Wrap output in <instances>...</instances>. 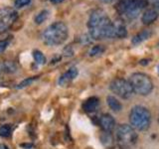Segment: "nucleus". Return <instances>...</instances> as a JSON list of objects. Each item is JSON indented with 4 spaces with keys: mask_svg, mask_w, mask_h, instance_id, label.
<instances>
[{
    "mask_svg": "<svg viewBox=\"0 0 159 149\" xmlns=\"http://www.w3.org/2000/svg\"><path fill=\"white\" fill-rule=\"evenodd\" d=\"M88 28L92 39H113V23L103 9H94L91 13Z\"/></svg>",
    "mask_w": 159,
    "mask_h": 149,
    "instance_id": "f257e3e1",
    "label": "nucleus"
},
{
    "mask_svg": "<svg viewBox=\"0 0 159 149\" xmlns=\"http://www.w3.org/2000/svg\"><path fill=\"white\" fill-rule=\"evenodd\" d=\"M68 36V26L62 21H57L45 29L42 34V40L47 46H59L66 42Z\"/></svg>",
    "mask_w": 159,
    "mask_h": 149,
    "instance_id": "f03ea898",
    "label": "nucleus"
},
{
    "mask_svg": "<svg viewBox=\"0 0 159 149\" xmlns=\"http://www.w3.org/2000/svg\"><path fill=\"white\" fill-rule=\"evenodd\" d=\"M148 0H119L116 9L119 15H124L127 19L133 20L138 17L142 10L148 7Z\"/></svg>",
    "mask_w": 159,
    "mask_h": 149,
    "instance_id": "7ed1b4c3",
    "label": "nucleus"
},
{
    "mask_svg": "<svg viewBox=\"0 0 159 149\" xmlns=\"http://www.w3.org/2000/svg\"><path fill=\"white\" fill-rule=\"evenodd\" d=\"M129 121L130 125L137 130H146L150 125L151 114L146 107L141 106H134L129 113Z\"/></svg>",
    "mask_w": 159,
    "mask_h": 149,
    "instance_id": "20e7f679",
    "label": "nucleus"
},
{
    "mask_svg": "<svg viewBox=\"0 0 159 149\" xmlns=\"http://www.w3.org/2000/svg\"><path fill=\"white\" fill-rule=\"evenodd\" d=\"M133 93L140 96H147L153 89V83L147 74L143 73H134L129 78Z\"/></svg>",
    "mask_w": 159,
    "mask_h": 149,
    "instance_id": "39448f33",
    "label": "nucleus"
},
{
    "mask_svg": "<svg viewBox=\"0 0 159 149\" xmlns=\"http://www.w3.org/2000/svg\"><path fill=\"white\" fill-rule=\"evenodd\" d=\"M116 140L122 146H130L135 144L137 134L131 125L120 124L116 128Z\"/></svg>",
    "mask_w": 159,
    "mask_h": 149,
    "instance_id": "423d86ee",
    "label": "nucleus"
},
{
    "mask_svg": "<svg viewBox=\"0 0 159 149\" xmlns=\"http://www.w3.org/2000/svg\"><path fill=\"white\" fill-rule=\"evenodd\" d=\"M109 88L116 96L120 97L121 98L124 99L129 98L133 93V89L130 83L124 79H114L111 83Z\"/></svg>",
    "mask_w": 159,
    "mask_h": 149,
    "instance_id": "0eeeda50",
    "label": "nucleus"
},
{
    "mask_svg": "<svg viewBox=\"0 0 159 149\" xmlns=\"http://www.w3.org/2000/svg\"><path fill=\"white\" fill-rule=\"evenodd\" d=\"M18 19V12L11 7L0 9V33L9 29Z\"/></svg>",
    "mask_w": 159,
    "mask_h": 149,
    "instance_id": "6e6552de",
    "label": "nucleus"
},
{
    "mask_svg": "<svg viewBox=\"0 0 159 149\" xmlns=\"http://www.w3.org/2000/svg\"><path fill=\"white\" fill-rule=\"evenodd\" d=\"M78 74H79V71L76 67H72L70 68L66 73H64L61 77L59 79V84L62 87H65V86H68V84L71 83L72 81H74L75 79L78 77Z\"/></svg>",
    "mask_w": 159,
    "mask_h": 149,
    "instance_id": "1a4fd4ad",
    "label": "nucleus"
},
{
    "mask_svg": "<svg viewBox=\"0 0 159 149\" xmlns=\"http://www.w3.org/2000/svg\"><path fill=\"white\" fill-rule=\"evenodd\" d=\"M99 125L104 132H111L116 127V120L111 114H102L99 117Z\"/></svg>",
    "mask_w": 159,
    "mask_h": 149,
    "instance_id": "9d476101",
    "label": "nucleus"
},
{
    "mask_svg": "<svg viewBox=\"0 0 159 149\" xmlns=\"http://www.w3.org/2000/svg\"><path fill=\"white\" fill-rule=\"evenodd\" d=\"M113 23V38L123 39L127 36V29L124 21L121 19L116 20Z\"/></svg>",
    "mask_w": 159,
    "mask_h": 149,
    "instance_id": "9b49d317",
    "label": "nucleus"
},
{
    "mask_svg": "<svg viewBox=\"0 0 159 149\" xmlns=\"http://www.w3.org/2000/svg\"><path fill=\"white\" fill-rule=\"evenodd\" d=\"M158 16H159V12L157 9H155V8L146 9L141 16V22L144 25H150L153 22L156 21Z\"/></svg>",
    "mask_w": 159,
    "mask_h": 149,
    "instance_id": "f8f14e48",
    "label": "nucleus"
},
{
    "mask_svg": "<svg viewBox=\"0 0 159 149\" xmlns=\"http://www.w3.org/2000/svg\"><path fill=\"white\" fill-rule=\"evenodd\" d=\"M152 36V31L150 29H144L142 31L138 32L135 36H133L131 39V44L134 46H137V45L141 44L142 42L146 41L147 39H149Z\"/></svg>",
    "mask_w": 159,
    "mask_h": 149,
    "instance_id": "ddd939ff",
    "label": "nucleus"
},
{
    "mask_svg": "<svg viewBox=\"0 0 159 149\" xmlns=\"http://www.w3.org/2000/svg\"><path fill=\"white\" fill-rule=\"evenodd\" d=\"M98 103H99L98 98L96 97H92L88 98L87 101L84 102L83 108H84V111L87 112H93L98 108Z\"/></svg>",
    "mask_w": 159,
    "mask_h": 149,
    "instance_id": "4468645a",
    "label": "nucleus"
},
{
    "mask_svg": "<svg viewBox=\"0 0 159 149\" xmlns=\"http://www.w3.org/2000/svg\"><path fill=\"white\" fill-rule=\"evenodd\" d=\"M107 106H109V108H111V111H116V112H118L121 111V108H122L121 103L119 102L114 97L108 96L107 97Z\"/></svg>",
    "mask_w": 159,
    "mask_h": 149,
    "instance_id": "2eb2a0df",
    "label": "nucleus"
},
{
    "mask_svg": "<svg viewBox=\"0 0 159 149\" xmlns=\"http://www.w3.org/2000/svg\"><path fill=\"white\" fill-rule=\"evenodd\" d=\"M17 70L16 65L12 62H4L0 64V73H6V74H12L15 73Z\"/></svg>",
    "mask_w": 159,
    "mask_h": 149,
    "instance_id": "dca6fc26",
    "label": "nucleus"
},
{
    "mask_svg": "<svg viewBox=\"0 0 159 149\" xmlns=\"http://www.w3.org/2000/svg\"><path fill=\"white\" fill-rule=\"evenodd\" d=\"M49 14H50V13H49L48 10H42V11H41V12H39V13L36 15V17H35V19H34L35 23L38 24V25L44 23V22L48 19Z\"/></svg>",
    "mask_w": 159,
    "mask_h": 149,
    "instance_id": "f3484780",
    "label": "nucleus"
},
{
    "mask_svg": "<svg viewBox=\"0 0 159 149\" xmlns=\"http://www.w3.org/2000/svg\"><path fill=\"white\" fill-rule=\"evenodd\" d=\"M33 57L35 61H36V63L39 65H45L47 62V59L45 57V55L42 52L38 51V50H35L33 52Z\"/></svg>",
    "mask_w": 159,
    "mask_h": 149,
    "instance_id": "a211bd4d",
    "label": "nucleus"
},
{
    "mask_svg": "<svg viewBox=\"0 0 159 149\" xmlns=\"http://www.w3.org/2000/svg\"><path fill=\"white\" fill-rule=\"evenodd\" d=\"M104 51H106V48H104L102 45H96V46H93L91 49V51H89V56L96 57V56H98V55H102Z\"/></svg>",
    "mask_w": 159,
    "mask_h": 149,
    "instance_id": "6ab92c4d",
    "label": "nucleus"
},
{
    "mask_svg": "<svg viewBox=\"0 0 159 149\" xmlns=\"http://www.w3.org/2000/svg\"><path fill=\"white\" fill-rule=\"evenodd\" d=\"M38 76H35V77H30V78H27L26 79H24V81H22L21 83H20L18 86L16 87V88H18V89H22V88H26V87H28V86H30L32 83H34L36 79H38Z\"/></svg>",
    "mask_w": 159,
    "mask_h": 149,
    "instance_id": "aec40b11",
    "label": "nucleus"
},
{
    "mask_svg": "<svg viewBox=\"0 0 159 149\" xmlns=\"http://www.w3.org/2000/svg\"><path fill=\"white\" fill-rule=\"evenodd\" d=\"M12 131V127L9 124H5V125L0 126V136L1 137H9Z\"/></svg>",
    "mask_w": 159,
    "mask_h": 149,
    "instance_id": "412c9836",
    "label": "nucleus"
},
{
    "mask_svg": "<svg viewBox=\"0 0 159 149\" xmlns=\"http://www.w3.org/2000/svg\"><path fill=\"white\" fill-rule=\"evenodd\" d=\"M30 2H31V0H15L14 6L15 8H22L24 6H26V5L30 4Z\"/></svg>",
    "mask_w": 159,
    "mask_h": 149,
    "instance_id": "4be33fe9",
    "label": "nucleus"
},
{
    "mask_svg": "<svg viewBox=\"0 0 159 149\" xmlns=\"http://www.w3.org/2000/svg\"><path fill=\"white\" fill-rule=\"evenodd\" d=\"M9 45L8 40H0V54L3 53Z\"/></svg>",
    "mask_w": 159,
    "mask_h": 149,
    "instance_id": "5701e85b",
    "label": "nucleus"
},
{
    "mask_svg": "<svg viewBox=\"0 0 159 149\" xmlns=\"http://www.w3.org/2000/svg\"><path fill=\"white\" fill-rule=\"evenodd\" d=\"M64 53H65V56H67V57H71V56H73V54H74V52H73V50H72L71 47L65 48L64 49Z\"/></svg>",
    "mask_w": 159,
    "mask_h": 149,
    "instance_id": "b1692460",
    "label": "nucleus"
},
{
    "mask_svg": "<svg viewBox=\"0 0 159 149\" xmlns=\"http://www.w3.org/2000/svg\"><path fill=\"white\" fill-rule=\"evenodd\" d=\"M20 146L23 148H32L33 144L32 143H22V144H20Z\"/></svg>",
    "mask_w": 159,
    "mask_h": 149,
    "instance_id": "393cba45",
    "label": "nucleus"
},
{
    "mask_svg": "<svg viewBox=\"0 0 159 149\" xmlns=\"http://www.w3.org/2000/svg\"><path fill=\"white\" fill-rule=\"evenodd\" d=\"M152 4L155 9H159V0H152Z\"/></svg>",
    "mask_w": 159,
    "mask_h": 149,
    "instance_id": "a878e982",
    "label": "nucleus"
},
{
    "mask_svg": "<svg viewBox=\"0 0 159 149\" xmlns=\"http://www.w3.org/2000/svg\"><path fill=\"white\" fill-rule=\"evenodd\" d=\"M53 4H60V3H62L64 0H50Z\"/></svg>",
    "mask_w": 159,
    "mask_h": 149,
    "instance_id": "bb28decb",
    "label": "nucleus"
},
{
    "mask_svg": "<svg viewBox=\"0 0 159 149\" xmlns=\"http://www.w3.org/2000/svg\"><path fill=\"white\" fill-rule=\"evenodd\" d=\"M101 2H102V3H104V4H109V3H111L113 0H99Z\"/></svg>",
    "mask_w": 159,
    "mask_h": 149,
    "instance_id": "cd10ccee",
    "label": "nucleus"
},
{
    "mask_svg": "<svg viewBox=\"0 0 159 149\" xmlns=\"http://www.w3.org/2000/svg\"><path fill=\"white\" fill-rule=\"evenodd\" d=\"M148 63H149L148 60H141V61H140V64L143 65V66H144V65H147Z\"/></svg>",
    "mask_w": 159,
    "mask_h": 149,
    "instance_id": "c85d7f7f",
    "label": "nucleus"
},
{
    "mask_svg": "<svg viewBox=\"0 0 159 149\" xmlns=\"http://www.w3.org/2000/svg\"><path fill=\"white\" fill-rule=\"evenodd\" d=\"M0 149H9L5 144H0Z\"/></svg>",
    "mask_w": 159,
    "mask_h": 149,
    "instance_id": "c756f323",
    "label": "nucleus"
},
{
    "mask_svg": "<svg viewBox=\"0 0 159 149\" xmlns=\"http://www.w3.org/2000/svg\"><path fill=\"white\" fill-rule=\"evenodd\" d=\"M157 72H158V74H159V65L157 66Z\"/></svg>",
    "mask_w": 159,
    "mask_h": 149,
    "instance_id": "7c9ffc66",
    "label": "nucleus"
},
{
    "mask_svg": "<svg viewBox=\"0 0 159 149\" xmlns=\"http://www.w3.org/2000/svg\"><path fill=\"white\" fill-rule=\"evenodd\" d=\"M158 48H159V42H158Z\"/></svg>",
    "mask_w": 159,
    "mask_h": 149,
    "instance_id": "2f4dec72",
    "label": "nucleus"
}]
</instances>
